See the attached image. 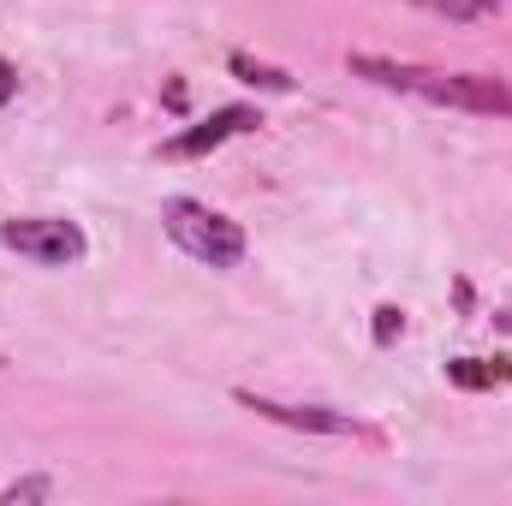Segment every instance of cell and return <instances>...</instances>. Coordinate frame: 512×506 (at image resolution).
I'll list each match as a JSON object with an SVG mask.
<instances>
[{
	"mask_svg": "<svg viewBox=\"0 0 512 506\" xmlns=\"http://www.w3.org/2000/svg\"><path fill=\"white\" fill-rule=\"evenodd\" d=\"M161 227H167V239H173L179 251L197 256V262H209V268H239V262H245V227L227 221L221 209L197 203V197H173V203L161 209Z\"/></svg>",
	"mask_w": 512,
	"mask_h": 506,
	"instance_id": "6da1fadb",
	"label": "cell"
},
{
	"mask_svg": "<svg viewBox=\"0 0 512 506\" xmlns=\"http://www.w3.org/2000/svg\"><path fill=\"white\" fill-rule=\"evenodd\" d=\"M0 245L18 251V256H30V262H42V268H66V262H78V256L90 251V245H84V227H78V221H60V215L6 221V227H0Z\"/></svg>",
	"mask_w": 512,
	"mask_h": 506,
	"instance_id": "7a4b0ae2",
	"label": "cell"
},
{
	"mask_svg": "<svg viewBox=\"0 0 512 506\" xmlns=\"http://www.w3.org/2000/svg\"><path fill=\"white\" fill-rule=\"evenodd\" d=\"M411 96L441 102V108H465V114H507L512 120V90L489 72H423Z\"/></svg>",
	"mask_w": 512,
	"mask_h": 506,
	"instance_id": "3957f363",
	"label": "cell"
},
{
	"mask_svg": "<svg viewBox=\"0 0 512 506\" xmlns=\"http://www.w3.org/2000/svg\"><path fill=\"white\" fill-rule=\"evenodd\" d=\"M233 399L256 417L280 423V429H298V435H364V423L352 411H334V405H286V399H268V393H251V387H239Z\"/></svg>",
	"mask_w": 512,
	"mask_h": 506,
	"instance_id": "277c9868",
	"label": "cell"
},
{
	"mask_svg": "<svg viewBox=\"0 0 512 506\" xmlns=\"http://www.w3.org/2000/svg\"><path fill=\"white\" fill-rule=\"evenodd\" d=\"M262 120H256V108H221V114H209L203 126H185L179 137H167L161 143V155L167 161H197V155H209V149H221L227 137H245V131H256Z\"/></svg>",
	"mask_w": 512,
	"mask_h": 506,
	"instance_id": "5b68a950",
	"label": "cell"
},
{
	"mask_svg": "<svg viewBox=\"0 0 512 506\" xmlns=\"http://www.w3.org/2000/svg\"><path fill=\"white\" fill-rule=\"evenodd\" d=\"M447 381H453V387H465V393L507 387V381H512V358H447Z\"/></svg>",
	"mask_w": 512,
	"mask_h": 506,
	"instance_id": "8992f818",
	"label": "cell"
},
{
	"mask_svg": "<svg viewBox=\"0 0 512 506\" xmlns=\"http://www.w3.org/2000/svg\"><path fill=\"white\" fill-rule=\"evenodd\" d=\"M346 66H352V78H370L382 90H417V78H423V66H393L382 54H352Z\"/></svg>",
	"mask_w": 512,
	"mask_h": 506,
	"instance_id": "52a82bcc",
	"label": "cell"
},
{
	"mask_svg": "<svg viewBox=\"0 0 512 506\" xmlns=\"http://www.w3.org/2000/svg\"><path fill=\"white\" fill-rule=\"evenodd\" d=\"M227 66H233V78H245V84H256V90L292 96V72H280V66H262V60H251V54H233Z\"/></svg>",
	"mask_w": 512,
	"mask_h": 506,
	"instance_id": "ba28073f",
	"label": "cell"
},
{
	"mask_svg": "<svg viewBox=\"0 0 512 506\" xmlns=\"http://www.w3.org/2000/svg\"><path fill=\"white\" fill-rule=\"evenodd\" d=\"M423 12H441L453 24H477V18H495V0H411Z\"/></svg>",
	"mask_w": 512,
	"mask_h": 506,
	"instance_id": "9c48e42d",
	"label": "cell"
},
{
	"mask_svg": "<svg viewBox=\"0 0 512 506\" xmlns=\"http://www.w3.org/2000/svg\"><path fill=\"white\" fill-rule=\"evenodd\" d=\"M30 501H54V477H18L0 489V506H30Z\"/></svg>",
	"mask_w": 512,
	"mask_h": 506,
	"instance_id": "30bf717a",
	"label": "cell"
},
{
	"mask_svg": "<svg viewBox=\"0 0 512 506\" xmlns=\"http://www.w3.org/2000/svg\"><path fill=\"white\" fill-rule=\"evenodd\" d=\"M370 334H376V346H393V340L405 334V310H399V304H376V322H370Z\"/></svg>",
	"mask_w": 512,
	"mask_h": 506,
	"instance_id": "8fae6325",
	"label": "cell"
},
{
	"mask_svg": "<svg viewBox=\"0 0 512 506\" xmlns=\"http://www.w3.org/2000/svg\"><path fill=\"white\" fill-rule=\"evenodd\" d=\"M18 96V72H12V60H0V108Z\"/></svg>",
	"mask_w": 512,
	"mask_h": 506,
	"instance_id": "7c38bea8",
	"label": "cell"
}]
</instances>
